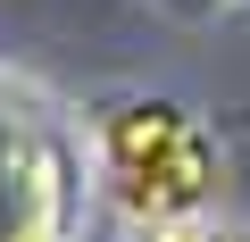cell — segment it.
Masks as SVG:
<instances>
[{"instance_id":"obj_1","label":"cell","mask_w":250,"mask_h":242,"mask_svg":"<svg viewBox=\"0 0 250 242\" xmlns=\"http://www.w3.org/2000/svg\"><path fill=\"white\" fill-rule=\"evenodd\" d=\"M100 184L134 225L200 217V200L217 192V151L175 100H125L100 126Z\"/></svg>"},{"instance_id":"obj_2","label":"cell","mask_w":250,"mask_h":242,"mask_svg":"<svg viewBox=\"0 0 250 242\" xmlns=\"http://www.w3.org/2000/svg\"><path fill=\"white\" fill-rule=\"evenodd\" d=\"M150 242H208V225L200 217H167V225H150Z\"/></svg>"}]
</instances>
